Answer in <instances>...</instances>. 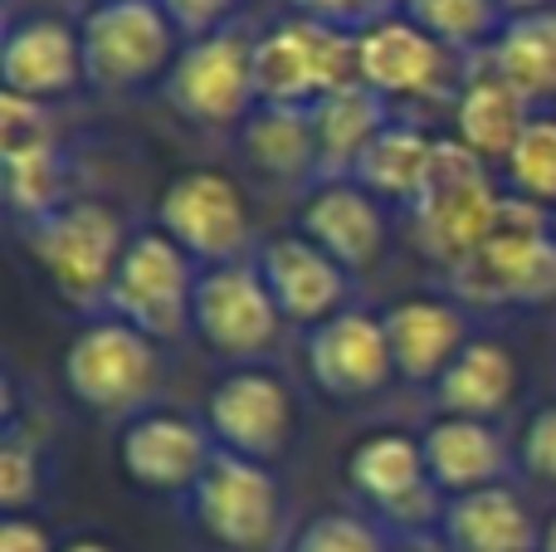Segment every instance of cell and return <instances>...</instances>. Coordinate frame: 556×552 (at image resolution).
Wrapping results in <instances>:
<instances>
[{"instance_id": "d4e9b609", "label": "cell", "mask_w": 556, "mask_h": 552, "mask_svg": "<svg viewBox=\"0 0 556 552\" xmlns=\"http://www.w3.org/2000/svg\"><path fill=\"white\" fill-rule=\"evenodd\" d=\"M430 391H434L440 416L498 421V416H508V406L522 391L518 352L498 338H473Z\"/></svg>"}, {"instance_id": "ac0fdd59", "label": "cell", "mask_w": 556, "mask_h": 552, "mask_svg": "<svg viewBox=\"0 0 556 552\" xmlns=\"http://www.w3.org/2000/svg\"><path fill=\"white\" fill-rule=\"evenodd\" d=\"M84 39L78 25L49 10L10 15L0 35V93L29 98V103H59L84 88Z\"/></svg>"}, {"instance_id": "8d00e7d4", "label": "cell", "mask_w": 556, "mask_h": 552, "mask_svg": "<svg viewBox=\"0 0 556 552\" xmlns=\"http://www.w3.org/2000/svg\"><path fill=\"white\" fill-rule=\"evenodd\" d=\"M0 552H59V543L39 514H5L0 518Z\"/></svg>"}, {"instance_id": "52a82bcc", "label": "cell", "mask_w": 556, "mask_h": 552, "mask_svg": "<svg viewBox=\"0 0 556 552\" xmlns=\"http://www.w3.org/2000/svg\"><path fill=\"white\" fill-rule=\"evenodd\" d=\"M191 524L225 552H283L288 548V489L274 465L215 450L201 485L186 494Z\"/></svg>"}, {"instance_id": "4fadbf2b", "label": "cell", "mask_w": 556, "mask_h": 552, "mask_svg": "<svg viewBox=\"0 0 556 552\" xmlns=\"http://www.w3.org/2000/svg\"><path fill=\"white\" fill-rule=\"evenodd\" d=\"M205 426L230 455L278 465L298 436V391L269 362H240L205 397Z\"/></svg>"}, {"instance_id": "4316f807", "label": "cell", "mask_w": 556, "mask_h": 552, "mask_svg": "<svg viewBox=\"0 0 556 552\" xmlns=\"http://www.w3.org/2000/svg\"><path fill=\"white\" fill-rule=\"evenodd\" d=\"M240 152L260 166L269 181L288 186H313L323 176V152H317V127L313 108H283V103H260L250 123L240 127Z\"/></svg>"}, {"instance_id": "3957f363", "label": "cell", "mask_w": 556, "mask_h": 552, "mask_svg": "<svg viewBox=\"0 0 556 552\" xmlns=\"http://www.w3.org/2000/svg\"><path fill=\"white\" fill-rule=\"evenodd\" d=\"M166 381L162 342L117 313H93L64 352V387L84 411L132 421L156 406Z\"/></svg>"}, {"instance_id": "836d02e7", "label": "cell", "mask_w": 556, "mask_h": 552, "mask_svg": "<svg viewBox=\"0 0 556 552\" xmlns=\"http://www.w3.org/2000/svg\"><path fill=\"white\" fill-rule=\"evenodd\" d=\"M518 469L542 489H556V401H542L513 440Z\"/></svg>"}, {"instance_id": "7402d4cb", "label": "cell", "mask_w": 556, "mask_h": 552, "mask_svg": "<svg viewBox=\"0 0 556 552\" xmlns=\"http://www.w3.org/2000/svg\"><path fill=\"white\" fill-rule=\"evenodd\" d=\"M450 108H454V142H464L479 162H489L493 172H503V162L513 156L518 137L528 133V123L542 113V108H532L483 54L469 59L464 84Z\"/></svg>"}, {"instance_id": "d6a6232c", "label": "cell", "mask_w": 556, "mask_h": 552, "mask_svg": "<svg viewBox=\"0 0 556 552\" xmlns=\"http://www.w3.org/2000/svg\"><path fill=\"white\" fill-rule=\"evenodd\" d=\"M283 552H395V534L366 509H327L307 518Z\"/></svg>"}, {"instance_id": "277c9868", "label": "cell", "mask_w": 556, "mask_h": 552, "mask_svg": "<svg viewBox=\"0 0 556 552\" xmlns=\"http://www.w3.org/2000/svg\"><path fill=\"white\" fill-rule=\"evenodd\" d=\"M254 54H260V29L244 15L211 35H191L162 84L166 108L205 133H240L260 108Z\"/></svg>"}, {"instance_id": "5b68a950", "label": "cell", "mask_w": 556, "mask_h": 552, "mask_svg": "<svg viewBox=\"0 0 556 552\" xmlns=\"http://www.w3.org/2000/svg\"><path fill=\"white\" fill-rule=\"evenodd\" d=\"M84 39V74L98 93H142L152 84H166L186 35L162 0H108L84 10L78 20Z\"/></svg>"}, {"instance_id": "9a60e30c", "label": "cell", "mask_w": 556, "mask_h": 552, "mask_svg": "<svg viewBox=\"0 0 556 552\" xmlns=\"http://www.w3.org/2000/svg\"><path fill=\"white\" fill-rule=\"evenodd\" d=\"M469 59L444 49L434 35H425L415 20L391 15L381 25L356 35V74L366 88L386 98L391 108L401 103H444L459 93Z\"/></svg>"}, {"instance_id": "ffe728a7", "label": "cell", "mask_w": 556, "mask_h": 552, "mask_svg": "<svg viewBox=\"0 0 556 552\" xmlns=\"http://www.w3.org/2000/svg\"><path fill=\"white\" fill-rule=\"evenodd\" d=\"M298 230L352 274H366L386 254V201H376L356 176H317L303 186Z\"/></svg>"}, {"instance_id": "e0dca14e", "label": "cell", "mask_w": 556, "mask_h": 552, "mask_svg": "<svg viewBox=\"0 0 556 552\" xmlns=\"http://www.w3.org/2000/svg\"><path fill=\"white\" fill-rule=\"evenodd\" d=\"M307 377L332 401H371L401 381L381 313L352 303L346 313L307 328Z\"/></svg>"}, {"instance_id": "f546056e", "label": "cell", "mask_w": 556, "mask_h": 552, "mask_svg": "<svg viewBox=\"0 0 556 552\" xmlns=\"http://www.w3.org/2000/svg\"><path fill=\"white\" fill-rule=\"evenodd\" d=\"M401 15L415 20L425 35H434L459 59L483 54V49L498 39L503 20H508L498 0H405Z\"/></svg>"}, {"instance_id": "60d3db41", "label": "cell", "mask_w": 556, "mask_h": 552, "mask_svg": "<svg viewBox=\"0 0 556 552\" xmlns=\"http://www.w3.org/2000/svg\"><path fill=\"white\" fill-rule=\"evenodd\" d=\"M542 552H556V509L542 518Z\"/></svg>"}, {"instance_id": "5bb4252c", "label": "cell", "mask_w": 556, "mask_h": 552, "mask_svg": "<svg viewBox=\"0 0 556 552\" xmlns=\"http://www.w3.org/2000/svg\"><path fill=\"white\" fill-rule=\"evenodd\" d=\"M68 176L74 172H68L49 103L0 93V191H5V211L20 225L59 211L64 201H74Z\"/></svg>"}, {"instance_id": "9c48e42d", "label": "cell", "mask_w": 556, "mask_h": 552, "mask_svg": "<svg viewBox=\"0 0 556 552\" xmlns=\"http://www.w3.org/2000/svg\"><path fill=\"white\" fill-rule=\"evenodd\" d=\"M346 489L371 518L391 534H425L440 528L450 499L434 489L425 446L410 430H371L346 450Z\"/></svg>"}, {"instance_id": "44dd1931", "label": "cell", "mask_w": 556, "mask_h": 552, "mask_svg": "<svg viewBox=\"0 0 556 552\" xmlns=\"http://www.w3.org/2000/svg\"><path fill=\"white\" fill-rule=\"evenodd\" d=\"M381 318L395 352V372L410 387H434L450 372V362L479 338L469 309L454 293H405Z\"/></svg>"}, {"instance_id": "f1b7e54d", "label": "cell", "mask_w": 556, "mask_h": 552, "mask_svg": "<svg viewBox=\"0 0 556 552\" xmlns=\"http://www.w3.org/2000/svg\"><path fill=\"white\" fill-rule=\"evenodd\" d=\"M493 68L528 98L532 108L556 103V5L532 10V15H508L489 49Z\"/></svg>"}, {"instance_id": "ba28073f", "label": "cell", "mask_w": 556, "mask_h": 552, "mask_svg": "<svg viewBox=\"0 0 556 552\" xmlns=\"http://www.w3.org/2000/svg\"><path fill=\"white\" fill-rule=\"evenodd\" d=\"M156 230H166L201 269L230 260H250L254 244V205L244 186L220 166H186L166 181L156 201Z\"/></svg>"}, {"instance_id": "2e32d148", "label": "cell", "mask_w": 556, "mask_h": 552, "mask_svg": "<svg viewBox=\"0 0 556 552\" xmlns=\"http://www.w3.org/2000/svg\"><path fill=\"white\" fill-rule=\"evenodd\" d=\"M215 436L205 426V416H186L172 406H152L142 416L123 421L117 430V465L147 494L186 499L201 475L215 460Z\"/></svg>"}, {"instance_id": "83f0119b", "label": "cell", "mask_w": 556, "mask_h": 552, "mask_svg": "<svg viewBox=\"0 0 556 552\" xmlns=\"http://www.w3.org/2000/svg\"><path fill=\"white\" fill-rule=\"evenodd\" d=\"M395 117V108L386 103L376 88H366L362 78L337 93H327L323 103H313V127H317V152H323V176H352V166L362 162V152L386 133V123Z\"/></svg>"}, {"instance_id": "8fae6325", "label": "cell", "mask_w": 556, "mask_h": 552, "mask_svg": "<svg viewBox=\"0 0 556 552\" xmlns=\"http://www.w3.org/2000/svg\"><path fill=\"white\" fill-rule=\"evenodd\" d=\"M191 333L225 357L230 367L240 362H264L283 338V313H278L269 279L260 269V250L250 260L211 264L195 279L191 303Z\"/></svg>"}, {"instance_id": "e575fe53", "label": "cell", "mask_w": 556, "mask_h": 552, "mask_svg": "<svg viewBox=\"0 0 556 552\" xmlns=\"http://www.w3.org/2000/svg\"><path fill=\"white\" fill-rule=\"evenodd\" d=\"M293 15H307V20H323L332 29H346V35H362V29L381 25V20L401 15L405 0H288Z\"/></svg>"}, {"instance_id": "74e56055", "label": "cell", "mask_w": 556, "mask_h": 552, "mask_svg": "<svg viewBox=\"0 0 556 552\" xmlns=\"http://www.w3.org/2000/svg\"><path fill=\"white\" fill-rule=\"evenodd\" d=\"M395 552H454L444 543L440 528H425V534H395Z\"/></svg>"}, {"instance_id": "7a4b0ae2", "label": "cell", "mask_w": 556, "mask_h": 552, "mask_svg": "<svg viewBox=\"0 0 556 552\" xmlns=\"http://www.w3.org/2000/svg\"><path fill=\"white\" fill-rule=\"evenodd\" d=\"M464 309H542L556 299V230L547 211L508 196L493 235L450 274Z\"/></svg>"}, {"instance_id": "d590c367", "label": "cell", "mask_w": 556, "mask_h": 552, "mask_svg": "<svg viewBox=\"0 0 556 552\" xmlns=\"http://www.w3.org/2000/svg\"><path fill=\"white\" fill-rule=\"evenodd\" d=\"M166 15L181 25V35H211V29L230 25L244 15V0H162Z\"/></svg>"}, {"instance_id": "603a6c76", "label": "cell", "mask_w": 556, "mask_h": 552, "mask_svg": "<svg viewBox=\"0 0 556 552\" xmlns=\"http://www.w3.org/2000/svg\"><path fill=\"white\" fill-rule=\"evenodd\" d=\"M425 465L444 499L479 494V489L508 485L513 475V446L498 430V421H473V416H434L420 430Z\"/></svg>"}, {"instance_id": "cb8c5ba5", "label": "cell", "mask_w": 556, "mask_h": 552, "mask_svg": "<svg viewBox=\"0 0 556 552\" xmlns=\"http://www.w3.org/2000/svg\"><path fill=\"white\" fill-rule=\"evenodd\" d=\"M440 534L454 552H542V518L513 485L450 499Z\"/></svg>"}, {"instance_id": "1f68e13d", "label": "cell", "mask_w": 556, "mask_h": 552, "mask_svg": "<svg viewBox=\"0 0 556 552\" xmlns=\"http://www.w3.org/2000/svg\"><path fill=\"white\" fill-rule=\"evenodd\" d=\"M45 465L49 460H45L39 436L20 426L15 406H10L5 436H0V504H5V514H35L39 494H45V479H49Z\"/></svg>"}, {"instance_id": "6da1fadb", "label": "cell", "mask_w": 556, "mask_h": 552, "mask_svg": "<svg viewBox=\"0 0 556 552\" xmlns=\"http://www.w3.org/2000/svg\"><path fill=\"white\" fill-rule=\"evenodd\" d=\"M127 240H132L127 221L98 196H74L59 211L20 225V244H25L29 264L84 318L103 313L113 274L127 254Z\"/></svg>"}, {"instance_id": "b9f144b4", "label": "cell", "mask_w": 556, "mask_h": 552, "mask_svg": "<svg viewBox=\"0 0 556 552\" xmlns=\"http://www.w3.org/2000/svg\"><path fill=\"white\" fill-rule=\"evenodd\" d=\"M93 5H108V0H84V10H93Z\"/></svg>"}, {"instance_id": "f35d334b", "label": "cell", "mask_w": 556, "mask_h": 552, "mask_svg": "<svg viewBox=\"0 0 556 552\" xmlns=\"http://www.w3.org/2000/svg\"><path fill=\"white\" fill-rule=\"evenodd\" d=\"M503 15H532V10H552L556 0H498Z\"/></svg>"}, {"instance_id": "484cf974", "label": "cell", "mask_w": 556, "mask_h": 552, "mask_svg": "<svg viewBox=\"0 0 556 552\" xmlns=\"http://www.w3.org/2000/svg\"><path fill=\"white\" fill-rule=\"evenodd\" d=\"M434 162H440V137H430L415 117L395 113L391 123H386V133L362 152V162L352 166V176L376 201L410 211L425 196V186H430Z\"/></svg>"}, {"instance_id": "7bdbcfd3", "label": "cell", "mask_w": 556, "mask_h": 552, "mask_svg": "<svg viewBox=\"0 0 556 552\" xmlns=\"http://www.w3.org/2000/svg\"><path fill=\"white\" fill-rule=\"evenodd\" d=\"M547 221H552V230H556V205H552V211H547Z\"/></svg>"}, {"instance_id": "30bf717a", "label": "cell", "mask_w": 556, "mask_h": 552, "mask_svg": "<svg viewBox=\"0 0 556 552\" xmlns=\"http://www.w3.org/2000/svg\"><path fill=\"white\" fill-rule=\"evenodd\" d=\"M195 279L201 264L181 250L166 230H137L127 240V254L113 274L103 313H117L147 338L181 342L191 333V303H195Z\"/></svg>"}, {"instance_id": "4dcf8cb0", "label": "cell", "mask_w": 556, "mask_h": 552, "mask_svg": "<svg viewBox=\"0 0 556 552\" xmlns=\"http://www.w3.org/2000/svg\"><path fill=\"white\" fill-rule=\"evenodd\" d=\"M503 186H508V196L538 205V211H552L556 205V113L542 108L528 123V133L513 147V156L503 162Z\"/></svg>"}, {"instance_id": "7c38bea8", "label": "cell", "mask_w": 556, "mask_h": 552, "mask_svg": "<svg viewBox=\"0 0 556 552\" xmlns=\"http://www.w3.org/2000/svg\"><path fill=\"white\" fill-rule=\"evenodd\" d=\"M254 74H260V103L313 108L327 93L362 78L356 74V35L307 15H283L269 29H260Z\"/></svg>"}, {"instance_id": "ab89813d", "label": "cell", "mask_w": 556, "mask_h": 552, "mask_svg": "<svg viewBox=\"0 0 556 552\" xmlns=\"http://www.w3.org/2000/svg\"><path fill=\"white\" fill-rule=\"evenodd\" d=\"M59 552H113V543H103V538H68V543H59Z\"/></svg>"}, {"instance_id": "8992f818", "label": "cell", "mask_w": 556, "mask_h": 552, "mask_svg": "<svg viewBox=\"0 0 556 552\" xmlns=\"http://www.w3.org/2000/svg\"><path fill=\"white\" fill-rule=\"evenodd\" d=\"M503 201H508V191H498L493 166L479 162V156L464 142H454V137H440L434 176L420 201L410 205L415 244H420L444 274H454L493 235V225H498V215H503Z\"/></svg>"}, {"instance_id": "d6986e66", "label": "cell", "mask_w": 556, "mask_h": 552, "mask_svg": "<svg viewBox=\"0 0 556 552\" xmlns=\"http://www.w3.org/2000/svg\"><path fill=\"white\" fill-rule=\"evenodd\" d=\"M260 269L269 279L283 323H298V328H317L356 303V274L337 264L323 244L307 240L303 230L269 235L260 244Z\"/></svg>"}]
</instances>
